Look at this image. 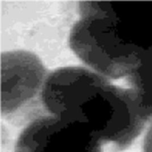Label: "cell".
I'll list each match as a JSON object with an SVG mask.
<instances>
[{"label":"cell","mask_w":152,"mask_h":152,"mask_svg":"<svg viewBox=\"0 0 152 152\" xmlns=\"http://www.w3.org/2000/svg\"><path fill=\"white\" fill-rule=\"evenodd\" d=\"M47 115L80 123L117 151L132 145L151 120L131 88L86 66L50 71L42 94Z\"/></svg>","instance_id":"obj_1"},{"label":"cell","mask_w":152,"mask_h":152,"mask_svg":"<svg viewBox=\"0 0 152 152\" xmlns=\"http://www.w3.org/2000/svg\"><path fill=\"white\" fill-rule=\"evenodd\" d=\"M1 112L3 118L25 126L47 115L42 94L49 71L39 57L25 50L1 55Z\"/></svg>","instance_id":"obj_2"},{"label":"cell","mask_w":152,"mask_h":152,"mask_svg":"<svg viewBox=\"0 0 152 152\" xmlns=\"http://www.w3.org/2000/svg\"><path fill=\"white\" fill-rule=\"evenodd\" d=\"M102 145L82 123L45 115L24 126L13 152H102Z\"/></svg>","instance_id":"obj_3"},{"label":"cell","mask_w":152,"mask_h":152,"mask_svg":"<svg viewBox=\"0 0 152 152\" xmlns=\"http://www.w3.org/2000/svg\"><path fill=\"white\" fill-rule=\"evenodd\" d=\"M127 79L129 88L136 94L152 121V51L142 56Z\"/></svg>","instance_id":"obj_4"},{"label":"cell","mask_w":152,"mask_h":152,"mask_svg":"<svg viewBox=\"0 0 152 152\" xmlns=\"http://www.w3.org/2000/svg\"><path fill=\"white\" fill-rule=\"evenodd\" d=\"M142 152H152V122L144 137Z\"/></svg>","instance_id":"obj_5"}]
</instances>
